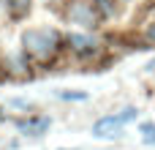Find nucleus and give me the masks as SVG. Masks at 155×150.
<instances>
[{
  "instance_id": "obj_1",
  "label": "nucleus",
  "mask_w": 155,
  "mask_h": 150,
  "mask_svg": "<svg viewBox=\"0 0 155 150\" xmlns=\"http://www.w3.org/2000/svg\"><path fill=\"white\" fill-rule=\"evenodd\" d=\"M57 41H60V38H57L54 30H27V33L22 36L25 49H27L33 57H38V60L52 57L54 49H57Z\"/></svg>"
},
{
  "instance_id": "obj_2",
  "label": "nucleus",
  "mask_w": 155,
  "mask_h": 150,
  "mask_svg": "<svg viewBox=\"0 0 155 150\" xmlns=\"http://www.w3.org/2000/svg\"><path fill=\"white\" fill-rule=\"evenodd\" d=\"M123 134V120L117 118V115H112V118H101L95 126H93V137H120Z\"/></svg>"
},
{
  "instance_id": "obj_3",
  "label": "nucleus",
  "mask_w": 155,
  "mask_h": 150,
  "mask_svg": "<svg viewBox=\"0 0 155 150\" xmlns=\"http://www.w3.org/2000/svg\"><path fill=\"white\" fill-rule=\"evenodd\" d=\"M68 16H71V22H76V25H93V5L90 3H84V0H79V3H74L71 5V11H68Z\"/></svg>"
},
{
  "instance_id": "obj_4",
  "label": "nucleus",
  "mask_w": 155,
  "mask_h": 150,
  "mask_svg": "<svg viewBox=\"0 0 155 150\" xmlns=\"http://www.w3.org/2000/svg\"><path fill=\"white\" fill-rule=\"evenodd\" d=\"M68 44L76 49V52H93L95 49V41L90 36H82V33H71L68 36Z\"/></svg>"
},
{
  "instance_id": "obj_5",
  "label": "nucleus",
  "mask_w": 155,
  "mask_h": 150,
  "mask_svg": "<svg viewBox=\"0 0 155 150\" xmlns=\"http://www.w3.org/2000/svg\"><path fill=\"white\" fill-rule=\"evenodd\" d=\"M49 128V118H38V120H22L19 123V131H27V134H41Z\"/></svg>"
},
{
  "instance_id": "obj_6",
  "label": "nucleus",
  "mask_w": 155,
  "mask_h": 150,
  "mask_svg": "<svg viewBox=\"0 0 155 150\" xmlns=\"http://www.w3.org/2000/svg\"><path fill=\"white\" fill-rule=\"evenodd\" d=\"M5 5H8V11H11L14 16H22V14L30 8V0H5Z\"/></svg>"
},
{
  "instance_id": "obj_7",
  "label": "nucleus",
  "mask_w": 155,
  "mask_h": 150,
  "mask_svg": "<svg viewBox=\"0 0 155 150\" xmlns=\"http://www.w3.org/2000/svg\"><path fill=\"white\" fill-rule=\"evenodd\" d=\"M63 101H84L87 98V93H57Z\"/></svg>"
},
{
  "instance_id": "obj_8",
  "label": "nucleus",
  "mask_w": 155,
  "mask_h": 150,
  "mask_svg": "<svg viewBox=\"0 0 155 150\" xmlns=\"http://www.w3.org/2000/svg\"><path fill=\"white\" fill-rule=\"evenodd\" d=\"M117 118H120V120H123V126H125L128 120H134V118H136V109H134V107H128V109H123Z\"/></svg>"
},
{
  "instance_id": "obj_9",
  "label": "nucleus",
  "mask_w": 155,
  "mask_h": 150,
  "mask_svg": "<svg viewBox=\"0 0 155 150\" xmlns=\"http://www.w3.org/2000/svg\"><path fill=\"white\" fill-rule=\"evenodd\" d=\"M98 8H101V14H112V0H98Z\"/></svg>"
},
{
  "instance_id": "obj_10",
  "label": "nucleus",
  "mask_w": 155,
  "mask_h": 150,
  "mask_svg": "<svg viewBox=\"0 0 155 150\" xmlns=\"http://www.w3.org/2000/svg\"><path fill=\"white\" fill-rule=\"evenodd\" d=\"M144 139H147V145H155V131L150 134V137H144Z\"/></svg>"
},
{
  "instance_id": "obj_11",
  "label": "nucleus",
  "mask_w": 155,
  "mask_h": 150,
  "mask_svg": "<svg viewBox=\"0 0 155 150\" xmlns=\"http://www.w3.org/2000/svg\"><path fill=\"white\" fill-rule=\"evenodd\" d=\"M147 36H150V38L155 41V27H150V33H147Z\"/></svg>"
}]
</instances>
